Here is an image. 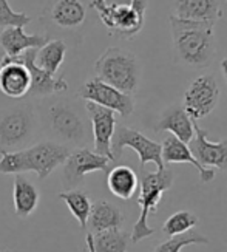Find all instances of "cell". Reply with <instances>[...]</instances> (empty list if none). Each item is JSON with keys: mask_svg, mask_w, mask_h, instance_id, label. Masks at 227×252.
I'll return each mask as SVG.
<instances>
[{"mask_svg": "<svg viewBox=\"0 0 227 252\" xmlns=\"http://www.w3.org/2000/svg\"><path fill=\"white\" fill-rule=\"evenodd\" d=\"M85 104L68 97H43L40 119L56 142L82 146L90 138V119ZM65 144V146H67Z\"/></svg>", "mask_w": 227, "mask_h": 252, "instance_id": "1", "label": "cell"}, {"mask_svg": "<svg viewBox=\"0 0 227 252\" xmlns=\"http://www.w3.org/2000/svg\"><path fill=\"white\" fill-rule=\"evenodd\" d=\"M169 22L176 61L195 70L209 67L215 56V25L179 19L173 14Z\"/></svg>", "mask_w": 227, "mask_h": 252, "instance_id": "2", "label": "cell"}, {"mask_svg": "<svg viewBox=\"0 0 227 252\" xmlns=\"http://www.w3.org/2000/svg\"><path fill=\"white\" fill-rule=\"evenodd\" d=\"M70 147L56 141H42L24 150L2 152L0 173H22L34 172L39 180H45L48 175L67 161Z\"/></svg>", "mask_w": 227, "mask_h": 252, "instance_id": "3", "label": "cell"}, {"mask_svg": "<svg viewBox=\"0 0 227 252\" xmlns=\"http://www.w3.org/2000/svg\"><path fill=\"white\" fill-rule=\"evenodd\" d=\"M94 73L97 79L130 96H133L139 87V61L132 51L122 48H107L94 63Z\"/></svg>", "mask_w": 227, "mask_h": 252, "instance_id": "4", "label": "cell"}, {"mask_svg": "<svg viewBox=\"0 0 227 252\" xmlns=\"http://www.w3.org/2000/svg\"><path fill=\"white\" fill-rule=\"evenodd\" d=\"M147 0H132L130 3H108L107 0H91L90 6L99 16L110 34L119 39H133L145 24Z\"/></svg>", "mask_w": 227, "mask_h": 252, "instance_id": "5", "label": "cell"}, {"mask_svg": "<svg viewBox=\"0 0 227 252\" xmlns=\"http://www.w3.org/2000/svg\"><path fill=\"white\" fill-rule=\"evenodd\" d=\"M173 172L169 169H162L156 172H144L139 180V198L138 204L141 206V214L138 221L133 226L130 240L132 243H138L141 240L151 237L155 234V229L150 227L148 217L158 211V204L164 195L173 186Z\"/></svg>", "mask_w": 227, "mask_h": 252, "instance_id": "6", "label": "cell"}, {"mask_svg": "<svg viewBox=\"0 0 227 252\" xmlns=\"http://www.w3.org/2000/svg\"><path fill=\"white\" fill-rule=\"evenodd\" d=\"M47 30V36H56L65 43H78L76 36L81 37V31L86 22V5L84 0H53L43 9L40 17Z\"/></svg>", "mask_w": 227, "mask_h": 252, "instance_id": "7", "label": "cell"}, {"mask_svg": "<svg viewBox=\"0 0 227 252\" xmlns=\"http://www.w3.org/2000/svg\"><path fill=\"white\" fill-rule=\"evenodd\" d=\"M36 124V112L29 102L0 110V150L14 152L27 144L34 136Z\"/></svg>", "mask_w": 227, "mask_h": 252, "instance_id": "8", "label": "cell"}, {"mask_svg": "<svg viewBox=\"0 0 227 252\" xmlns=\"http://www.w3.org/2000/svg\"><path fill=\"white\" fill-rule=\"evenodd\" d=\"M125 147L133 149L138 157L141 166H145L147 162H155L158 170L166 169L164 162H162L161 155V144L153 139L147 138L144 133H141L139 130L130 128L125 126H119L114 130V135L112 139V155L113 161L122 157V152Z\"/></svg>", "mask_w": 227, "mask_h": 252, "instance_id": "9", "label": "cell"}, {"mask_svg": "<svg viewBox=\"0 0 227 252\" xmlns=\"http://www.w3.org/2000/svg\"><path fill=\"white\" fill-rule=\"evenodd\" d=\"M220 85L212 74H201L193 79L189 89L184 93V110L187 115L198 121L209 116L220 102Z\"/></svg>", "mask_w": 227, "mask_h": 252, "instance_id": "10", "label": "cell"}, {"mask_svg": "<svg viewBox=\"0 0 227 252\" xmlns=\"http://www.w3.org/2000/svg\"><path fill=\"white\" fill-rule=\"evenodd\" d=\"M78 97L81 101L94 102L101 107L110 108L124 118L130 116L135 110V101L132 96L119 92L114 87L102 82L97 78L86 81L78 92Z\"/></svg>", "mask_w": 227, "mask_h": 252, "instance_id": "11", "label": "cell"}, {"mask_svg": "<svg viewBox=\"0 0 227 252\" xmlns=\"http://www.w3.org/2000/svg\"><path fill=\"white\" fill-rule=\"evenodd\" d=\"M110 159L97 155L96 152H91L85 147L76 149L70 152L67 161L63 162V172H62V183L65 188H76L81 183L86 173L91 172H105L108 167Z\"/></svg>", "mask_w": 227, "mask_h": 252, "instance_id": "12", "label": "cell"}, {"mask_svg": "<svg viewBox=\"0 0 227 252\" xmlns=\"http://www.w3.org/2000/svg\"><path fill=\"white\" fill-rule=\"evenodd\" d=\"M85 110L91 124L94 141V152L113 161L112 139L116 130V113L110 108L101 107L94 102H85Z\"/></svg>", "mask_w": 227, "mask_h": 252, "instance_id": "13", "label": "cell"}, {"mask_svg": "<svg viewBox=\"0 0 227 252\" xmlns=\"http://www.w3.org/2000/svg\"><path fill=\"white\" fill-rule=\"evenodd\" d=\"M195 136L190 141V152L193 158L204 169L227 170V139L212 142L207 138V131L202 130L197 121L193 124Z\"/></svg>", "mask_w": 227, "mask_h": 252, "instance_id": "14", "label": "cell"}, {"mask_svg": "<svg viewBox=\"0 0 227 252\" xmlns=\"http://www.w3.org/2000/svg\"><path fill=\"white\" fill-rule=\"evenodd\" d=\"M36 51L37 48H31L19 54V56H16V59L28 68L29 76H31V89L28 94L34 97H48L57 93L67 92L68 84L63 78H54V76L48 74L47 71H43L42 68L37 67Z\"/></svg>", "mask_w": 227, "mask_h": 252, "instance_id": "15", "label": "cell"}, {"mask_svg": "<svg viewBox=\"0 0 227 252\" xmlns=\"http://www.w3.org/2000/svg\"><path fill=\"white\" fill-rule=\"evenodd\" d=\"M31 76L28 68L16 58L3 56L0 59V92L13 99L28 96Z\"/></svg>", "mask_w": 227, "mask_h": 252, "instance_id": "16", "label": "cell"}, {"mask_svg": "<svg viewBox=\"0 0 227 252\" xmlns=\"http://www.w3.org/2000/svg\"><path fill=\"white\" fill-rule=\"evenodd\" d=\"M25 27H6L0 31V47L3 48L5 56L16 58L27 50L40 48L50 40L47 34H28Z\"/></svg>", "mask_w": 227, "mask_h": 252, "instance_id": "17", "label": "cell"}, {"mask_svg": "<svg viewBox=\"0 0 227 252\" xmlns=\"http://www.w3.org/2000/svg\"><path fill=\"white\" fill-rule=\"evenodd\" d=\"M195 121L187 115V112L184 110L182 105H171L167 110L162 113L159 118V121L155 127V131L161 133V131H169L179 141L189 142L195 136Z\"/></svg>", "mask_w": 227, "mask_h": 252, "instance_id": "18", "label": "cell"}, {"mask_svg": "<svg viewBox=\"0 0 227 252\" xmlns=\"http://www.w3.org/2000/svg\"><path fill=\"white\" fill-rule=\"evenodd\" d=\"M161 155H162V162L166 164H179V162H189L193 164V167H197L199 172V178L202 183H209L215 178V170L213 169H204L201 167L198 161L193 158L190 147L186 142L179 141L173 135H169L161 144Z\"/></svg>", "mask_w": 227, "mask_h": 252, "instance_id": "19", "label": "cell"}, {"mask_svg": "<svg viewBox=\"0 0 227 252\" xmlns=\"http://www.w3.org/2000/svg\"><path fill=\"white\" fill-rule=\"evenodd\" d=\"M173 16L215 25V22L221 17V11L218 0H176Z\"/></svg>", "mask_w": 227, "mask_h": 252, "instance_id": "20", "label": "cell"}, {"mask_svg": "<svg viewBox=\"0 0 227 252\" xmlns=\"http://www.w3.org/2000/svg\"><path fill=\"white\" fill-rule=\"evenodd\" d=\"M91 234L102 232L107 229H121L124 224V214L117 206L107 200H99L91 204L88 223Z\"/></svg>", "mask_w": 227, "mask_h": 252, "instance_id": "21", "label": "cell"}, {"mask_svg": "<svg viewBox=\"0 0 227 252\" xmlns=\"http://www.w3.org/2000/svg\"><path fill=\"white\" fill-rule=\"evenodd\" d=\"M40 193L31 181L22 175H16L13 184V201L14 212L20 218H27L37 209Z\"/></svg>", "mask_w": 227, "mask_h": 252, "instance_id": "22", "label": "cell"}, {"mask_svg": "<svg viewBox=\"0 0 227 252\" xmlns=\"http://www.w3.org/2000/svg\"><path fill=\"white\" fill-rule=\"evenodd\" d=\"M107 186L117 198L130 200L139 188V178L132 167L116 166L107 175Z\"/></svg>", "mask_w": 227, "mask_h": 252, "instance_id": "23", "label": "cell"}, {"mask_svg": "<svg viewBox=\"0 0 227 252\" xmlns=\"http://www.w3.org/2000/svg\"><path fill=\"white\" fill-rule=\"evenodd\" d=\"M67 54V43L60 39H50L45 45H42L36 51V63L37 67L54 76L59 67L65 61Z\"/></svg>", "mask_w": 227, "mask_h": 252, "instance_id": "24", "label": "cell"}, {"mask_svg": "<svg viewBox=\"0 0 227 252\" xmlns=\"http://www.w3.org/2000/svg\"><path fill=\"white\" fill-rule=\"evenodd\" d=\"M91 234V232H90ZM93 235L94 252H127L130 245V234L121 229H107Z\"/></svg>", "mask_w": 227, "mask_h": 252, "instance_id": "25", "label": "cell"}, {"mask_svg": "<svg viewBox=\"0 0 227 252\" xmlns=\"http://www.w3.org/2000/svg\"><path fill=\"white\" fill-rule=\"evenodd\" d=\"M59 198L65 201V204H67V207L70 209V212L73 214V217L76 218V220H78L81 227L85 229L86 223H88L90 211H91L90 196L86 195L84 190L71 189V190L59 193Z\"/></svg>", "mask_w": 227, "mask_h": 252, "instance_id": "26", "label": "cell"}, {"mask_svg": "<svg viewBox=\"0 0 227 252\" xmlns=\"http://www.w3.org/2000/svg\"><path fill=\"white\" fill-rule=\"evenodd\" d=\"M198 223V217L189 212V211H179L170 215L166 223L162 224V232H164L169 238L176 237L181 234L189 232L192 227H195Z\"/></svg>", "mask_w": 227, "mask_h": 252, "instance_id": "27", "label": "cell"}, {"mask_svg": "<svg viewBox=\"0 0 227 252\" xmlns=\"http://www.w3.org/2000/svg\"><path fill=\"white\" fill-rule=\"evenodd\" d=\"M209 238L198 232H186L176 237H170L167 242H162L155 248L153 252H181L186 246L190 245H207Z\"/></svg>", "mask_w": 227, "mask_h": 252, "instance_id": "28", "label": "cell"}, {"mask_svg": "<svg viewBox=\"0 0 227 252\" xmlns=\"http://www.w3.org/2000/svg\"><path fill=\"white\" fill-rule=\"evenodd\" d=\"M31 17L20 11H14L8 0H0V28L6 27H27Z\"/></svg>", "mask_w": 227, "mask_h": 252, "instance_id": "29", "label": "cell"}, {"mask_svg": "<svg viewBox=\"0 0 227 252\" xmlns=\"http://www.w3.org/2000/svg\"><path fill=\"white\" fill-rule=\"evenodd\" d=\"M86 248H88V252H94V248H93V235L91 234H86Z\"/></svg>", "mask_w": 227, "mask_h": 252, "instance_id": "30", "label": "cell"}, {"mask_svg": "<svg viewBox=\"0 0 227 252\" xmlns=\"http://www.w3.org/2000/svg\"><path fill=\"white\" fill-rule=\"evenodd\" d=\"M221 70H223V74H224V79L227 82V59H223V62H221Z\"/></svg>", "mask_w": 227, "mask_h": 252, "instance_id": "31", "label": "cell"}, {"mask_svg": "<svg viewBox=\"0 0 227 252\" xmlns=\"http://www.w3.org/2000/svg\"><path fill=\"white\" fill-rule=\"evenodd\" d=\"M0 252H8V251H0Z\"/></svg>", "mask_w": 227, "mask_h": 252, "instance_id": "32", "label": "cell"}]
</instances>
